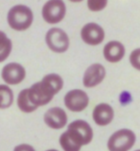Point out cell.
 <instances>
[{
  "mask_svg": "<svg viewBox=\"0 0 140 151\" xmlns=\"http://www.w3.org/2000/svg\"><path fill=\"white\" fill-rule=\"evenodd\" d=\"M26 70L18 63H9L2 68L1 77L8 85H18L25 79Z\"/></svg>",
  "mask_w": 140,
  "mask_h": 151,
  "instance_id": "9c48e42d",
  "label": "cell"
},
{
  "mask_svg": "<svg viewBox=\"0 0 140 151\" xmlns=\"http://www.w3.org/2000/svg\"><path fill=\"white\" fill-rule=\"evenodd\" d=\"M14 151H36V150L32 145H26V143H22V145H16L14 147Z\"/></svg>",
  "mask_w": 140,
  "mask_h": 151,
  "instance_id": "ffe728a7",
  "label": "cell"
},
{
  "mask_svg": "<svg viewBox=\"0 0 140 151\" xmlns=\"http://www.w3.org/2000/svg\"><path fill=\"white\" fill-rule=\"evenodd\" d=\"M45 42L50 50L56 53H64L69 47V38L61 28H51L46 33Z\"/></svg>",
  "mask_w": 140,
  "mask_h": 151,
  "instance_id": "8992f818",
  "label": "cell"
},
{
  "mask_svg": "<svg viewBox=\"0 0 140 151\" xmlns=\"http://www.w3.org/2000/svg\"><path fill=\"white\" fill-rule=\"evenodd\" d=\"M60 145L64 151H80L81 148L78 147L64 132L60 137Z\"/></svg>",
  "mask_w": 140,
  "mask_h": 151,
  "instance_id": "e0dca14e",
  "label": "cell"
},
{
  "mask_svg": "<svg viewBox=\"0 0 140 151\" xmlns=\"http://www.w3.org/2000/svg\"><path fill=\"white\" fill-rule=\"evenodd\" d=\"M130 63L132 68L140 71V48L131 51L130 55Z\"/></svg>",
  "mask_w": 140,
  "mask_h": 151,
  "instance_id": "d6986e66",
  "label": "cell"
},
{
  "mask_svg": "<svg viewBox=\"0 0 140 151\" xmlns=\"http://www.w3.org/2000/svg\"><path fill=\"white\" fill-rule=\"evenodd\" d=\"M34 16L32 10L25 5H16L11 8L7 20L9 26L16 31H25L33 23Z\"/></svg>",
  "mask_w": 140,
  "mask_h": 151,
  "instance_id": "7a4b0ae2",
  "label": "cell"
},
{
  "mask_svg": "<svg viewBox=\"0 0 140 151\" xmlns=\"http://www.w3.org/2000/svg\"><path fill=\"white\" fill-rule=\"evenodd\" d=\"M81 38L86 45H98L104 42L105 30L95 22L86 23L81 30Z\"/></svg>",
  "mask_w": 140,
  "mask_h": 151,
  "instance_id": "ba28073f",
  "label": "cell"
},
{
  "mask_svg": "<svg viewBox=\"0 0 140 151\" xmlns=\"http://www.w3.org/2000/svg\"><path fill=\"white\" fill-rule=\"evenodd\" d=\"M106 77V68L101 64L89 65L83 77V84L86 88H94L103 82Z\"/></svg>",
  "mask_w": 140,
  "mask_h": 151,
  "instance_id": "30bf717a",
  "label": "cell"
},
{
  "mask_svg": "<svg viewBox=\"0 0 140 151\" xmlns=\"http://www.w3.org/2000/svg\"><path fill=\"white\" fill-rule=\"evenodd\" d=\"M44 122L52 129H61L67 123V115L64 109L54 107L44 114Z\"/></svg>",
  "mask_w": 140,
  "mask_h": 151,
  "instance_id": "8fae6325",
  "label": "cell"
},
{
  "mask_svg": "<svg viewBox=\"0 0 140 151\" xmlns=\"http://www.w3.org/2000/svg\"><path fill=\"white\" fill-rule=\"evenodd\" d=\"M66 6L62 0H48L42 7V17L45 22L57 24L64 19Z\"/></svg>",
  "mask_w": 140,
  "mask_h": 151,
  "instance_id": "5b68a950",
  "label": "cell"
},
{
  "mask_svg": "<svg viewBox=\"0 0 140 151\" xmlns=\"http://www.w3.org/2000/svg\"><path fill=\"white\" fill-rule=\"evenodd\" d=\"M46 151H58L56 149H49V150H46Z\"/></svg>",
  "mask_w": 140,
  "mask_h": 151,
  "instance_id": "7402d4cb",
  "label": "cell"
},
{
  "mask_svg": "<svg viewBox=\"0 0 140 151\" xmlns=\"http://www.w3.org/2000/svg\"><path fill=\"white\" fill-rule=\"evenodd\" d=\"M125 53H126V49L124 45L118 40L109 42L104 46V50H103L105 59L109 63H112V64L120 62L124 58Z\"/></svg>",
  "mask_w": 140,
  "mask_h": 151,
  "instance_id": "7c38bea8",
  "label": "cell"
},
{
  "mask_svg": "<svg viewBox=\"0 0 140 151\" xmlns=\"http://www.w3.org/2000/svg\"><path fill=\"white\" fill-rule=\"evenodd\" d=\"M14 102V93L7 85H0V109H7Z\"/></svg>",
  "mask_w": 140,
  "mask_h": 151,
  "instance_id": "2e32d148",
  "label": "cell"
},
{
  "mask_svg": "<svg viewBox=\"0 0 140 151\" xmlns=\"http://www.w3.org/2000/svg\"><path fill=\"white\" fill-rule=\"evenodd\" d=\"M109 0H87V7L91 12H101L108 5Z\"/></svg>",
  "mask_w": 140,
  "mask_h": 151,
  "instance_id": "ac0fdd59",
  "label": "cell"
},
{
  "mask_svg": "<svg viewBox=\"0 0 140 151\" xmlns=\"http://www.w3.org/2000/svg\"><path fill=\"white\" fill-rule=\"evenodd\" d=\"M89 103V97L82 90H72L64 96V105L71 112H82Z\"/></svg>",
  "mask_w": 140,
  "mask_h": 151,
  "instance_id": "52a82bcc",
  "label": "cell"
},
{
  "mask_svg": "<svg viewBox=\"0 0 140 151\" xmlns=\"http://www.w3.org/2000/svg\"><path fill=\"white\" fill-rule=\"evenodd\" d=\"M136 141L135 134L130 129H120L114 132L108 141L109 151H129Z\"/></svg>",
  "mask_w": 140,
  "mask_h": 151,
  "instance_id": "277c9868",
  "label": "cell"
},
{
  "mask_svg": "<svg viewBox=\"0 0 140 151\" xmlns=\"http://www.w3.org/2000/svg\"><path fill=\"white\" fill-rule=\"evenodd\" d=\"M64 87V80L56 73L45 75L40 82L35 83L28 89V95L34 105L44 106L52 100Z\"/></svg>",
  "mask_w": 140,
  "mask_h": 151,
  "instance_id": "6da1fadb",
  "label": "cell"
},
{
  "mask_svg": "<svg viewBox=\"0 0 140 151\" xmlns=\"http://www.w3.org/2000/svg\"><path fill=\"white\" fill-rule=\"evenodd\" d=\"M13 42L3 31H0V63H3L10 56Z\"/></svg>",
  "mask_w": 140,
  "mask_h": 151,
  "instance_id": "9a60e30c",
  "label": "cell"
},
{
  "mask_svg": "<svg viewBox=\"0 0 140 151\" xmlns=\"http://www.w3.org/2000/svg\"><path fill=\"white\" fill-rule=\"evenodd\" d=\"M17 106L21 112L23 113H33L39 108L31 102L28 95V89L21 91L17 97Z\"/></svg>",
  "mask_w": 140,
  "mask_h": 151,
  "instance_id": "5bb4252c",
  "label": "cell"
},
{
  "mask_svg": "<svg viewBox=\"0 0 140 151\" xmlns=\"http://www.w3.org/2000/svg\"><path fill=\"white\" fill-rule=\"evenodd\" d=\"M69 1H71V2H74V3H79V2H82L83 0H69Z\"/></svg>",
  "mask_w": 140,
  "mask_h": 151,
  "instance_id": "44dd1931",
  "label": "cell"
},
{
  "mask_svg": "<svg viewBox=\"0 0 140 151\" xmlns=\"http://www.w3.org/2000/svg\"><path fill=\"white\" fill-rule=\"evenodd\" d=\"M94 122L99 126H106L112 121L114 111L112 107L106 103H100L93 110L92 113Z\"/></svg>",
  "mask_w": 140,
  "mask_h": 151,
  "instance_id": "4fadbf2b",
  "label": "cell"
},
{
  "mask_svg": "<svg viewBox=\"0 0 140 151\" xmlns=\"http://www.w3.org/2000/svg\"><path fill=\"white\" fill-rule=\"evenodd\" d=\"M64 133L80 148L83 145L90 143L93 139V130L91 126L88 122L82 119L72 121Z\"/></svg>",
  "mask_w": 140,
  "mask_h": 151,
  "instance_id": "3957f363",
  "label": "cell"
},
{
  "mask_svg": "<svg viewBox=\"0 0 140 151\" xmlns=\"http://www.w3.org/2000/svg\"><path fill=\"white\" fill-rule=\"evenodd\" d=\"M135 151H140V149H138V150H135Z\"/></svg>",
  "mask_w": 140,
  "mask_h": 151,
  "instance_id": "603a6c76",
  "label": "cell"
}]
</instances>
